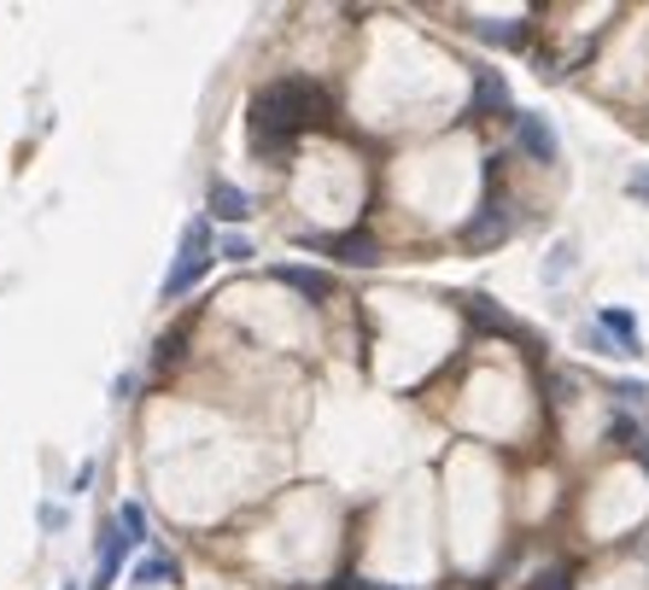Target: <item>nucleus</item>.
<instances>
[{
  "mask_svg": "<svg viewBox=\"0 0 649 590\" xmlns=\"http://www.w3.org/2000/svg\"><path fill=\"white\" fill-rule=\"evenodd\" d=\"M469 316L480 322V328H498V334H503V328H510V316H503V310H498V304H485L480 293L469 298Z\"/></svg>",
  "mask_w": 649,
  "mask_h": 590,
  "instance_id": "15",
  "label": "nucleus"
},
{
  "mask_svg": "<svg viewBox=\"0 0 649 590\" xmlns=\"http://www.w3.org/2000/svg\"><path fill=\"white\" fill-rule=\"evenodd\" d=\"M626 193H632L638 206H649V165H638L632 176H626Z\"/></svg>",
  "mask_w": 649,
  "mask_h": 590,
  "instance_id": "17",
  "label": "nucleus"
},
{
  "mask_svg": "<svg viewBox=\"0 0 649 590\" xmlns=\"http://www.w3.org/2000/svg\"><path fill=\"white\" fill-rule=\"evenodd\" d=\"M510 229H515V222H510V211H503V199H485V206L462 222V246H469V252H492L498 240H510Z\"/></svg>",
  "mask_w": 649,
  "mask_h": 590,
  "instance_id": "4",
  "label": "nucleus"
},
{
  "mask_svg": "<svg viewBox=\"0 0 649 590\" xmlns=\"http://www.w3.org/2000/svg\"><path fill=\"white\" fill-rule=\"evenodd\" d=\"M211 229H206V222H188V229H181V257H176V270L165 275V298H181V293H188V287H199V275H206L211 270Z\"/></svg>",
  "mask_w": 649,
  "mask_h": 590,
  "instance_id": "2",
  "label": "nucleus"
},
{
  "mask_svg": "<svg viewBox=\"0 0 649 590\" xmlns=\"http://www.w3.org/2000/svg\"><path fill=\"white\" fill-rule=\"evenodd\" d=\"M88 480H94V462H83V467L71 474V492H88Z\"/></svg>",
  "mask_w": 649,
  "mask_h": 590,
  "instance_id": "20",
  "label": "nucleus"
},
{
  "mask_svg": "<svg viewBox=\"0 0 649 590\" xmlns=\"http://www.w3.org/2000/svg\"><path fill=\"white\" fill-rule=\"evenodd\" d=\"M117 533H124L129 544H140V538H147V508H140V503H124V508H117Z\"/></svg>",
  "mask_w": 649,
  "mask_h": 590,
  "instance_id": "14",
  "label": "nucleus"
},
{
  "mask_svg": "<svg viewBox=\"0 0 649 590\" xmlns=\"http://www.w3.org/2000/svg\"><path fill=\"white\" fill-rule=\"evenodd\" d=\"M217 257H229V263H252V240H247V234H217Z\"/></svg>",
  "mask_w": 649,
  "mask_h": 590,
  "instance_id": "16",
  "label": "nucleus"
},
{
  "mask_svg": "<svg viewBox=\"0 0 649 590\" xmlns=\"http://www.w3.org/2000/svg\"><path fill=\"white\" fill-rule=\"evenodd\" d=\"M608 444H620V451H632V456L649 451V444H643V426H638L632 415H615V421H608Z\"/></svg>",
  "mask_w": 649,
  "mask_h": 590,
  "instance_id": "12",
  "label": "nucleus"
},
{
  "mask_svg": "<svg viewBox=\"0 0 649 590\" xmlns=\"http://www.w3.org/2000/svg\"><path fill=\"white\" fill-rule=\"evenodd\" d=\"M275 281H281V287H293V293H304V298H328L334 293V281L328 275H322V270H304V263H275V270H270Z\"/></svg>",
  "mask_w": 649,
  "mask_h": 590,
  "instance_id": "6",
  "label": "nucleus"
},
{
  "mask_svg": "<svg viewBox=\"0 0 649 590\" xmlns=\"http://www.w3.org/2000/svg\"><path fill=\"white\" fill-rule=\"evenodd\" d=\"M574 240H562V246H551V257H544V281H551V287H556V281L562 275H574Z\"/></svg>",
  "mask_w": 649,
  "mask_h": 590,
  "instance_id": "13",
  "label": "nucleus"
},
{
  "mask_svg": "<svg viewBox=\"0 0 649 590\" xmlns=\"http://www.w3.org/2000/svg\"><path fill=\"white\" fill-rule=\"evenodd\" d=\"M474 112H480V117H503V112H515V106H510V83H503V76H498L492 65H480V71H474Z\"/></svg>",
  "mask_w": 649,
  "mask_h": 590,
  "instance_id": "5",
  "label": "nucleus"
},
{
  "mask_svg": "<svg viewBox=\"0 0 649 590\" xmlns=\"http://www.w3.org/2000/svg\"><path fill=\"white\" fill-rule=\"evenodd\" d=\"M515 147L533 158V165H556L562 158V140H556V129H551L544 112H515Z\"/></svg>",
  "mask_w": 649,
  "mask_h": 590,
  "instance_id": "3",
  "label": "nucleus"
},
{
  "mask_svg": "<svg viewBox=\"0 0 649 590\" xmlns=\"http://www.w3.org/2000/svg\"><path fill=\"white\" fill-rule=\"evenodd\" d=\"M328 117V94L304 76H287V83H270L252 99V152L270 158V165H287L293 158V135L311 129Z\"/></svg>",
  "mask_w": 649,
  "mask_h": 590,
  "instance_id": "1",
  "label": "nucleus"
},
{
  "mask_svg": "<svg viewBox=\"0 0 649 590\" xmlns=\"http://www.w3.org/2000/svg\"><path fill=\"white\" fill-rule=\"evenodd\" d=\"M42 526H48V533H59V526H65V508H59V503H42Z\"/></svg>",
  "mask_w": 649,
  "mask_h": 590,
  "instance_id": "18",
  "label": "nucleus"
},
{
  "mask_svg": "<svg viewBox=\"0 0 649 590\" xmlns=\"http://www.w3.org/2000/svg\"><path fill=\"white\" fill-rule=\"evenodd\" d=\"M538 590H574V584H567V573H544Z\"/></svg>",
  "mask_w": 649,
  "mask_h": 590,
  "instance_id": "21",
  "label": "nucleus"
},
{
  "mask_svg": "<svg viewBox=\"0 0 649 590\" xmlns=\"http://www.w3.org/2000/svg\"><path fill=\"white\" fill-rule=\"evenodd\" d=\"M211 217L217 222H247L252 217V193L234 181H211Z\"/></svg>",
  "mask_w": 649,
  "mask_h": 590,
  "instance_id": "8",
  "label": "nucleus"
},
{
  "mask_svg": "<svg viewBox=\"0 0 649 590\" xmlns=\"http://www.w3.org/2000/svg\"><path fill=\"white\" fill-rule=\"evenodd\" d=\"M322 246H328L339 263H357V270H369V263L380 257L369 234H334V240H322Z\"/></svg>",
  "mask_w": 649,
  "mask_h": 590,
  "instance_id": "10",
  "label": "nucleus"
},
{
  "mask_svg": "<svg viewBox=\"0 0 649 590\" xmlns=\"http://www.w3.org/2000/svg\"><path fill=\"white\" fill-rule=\"evenodd\" d=\"M129 579L153 590V584H176V579H181V567H176V556H158V549H153V556H140V561H135V573H129Z\"/></svg>",
  "mask_w": 649,
  "mask_h": 590,
  "instance_id": "11",
  "label": "nucleus"
},
{
  "mask_svg": "<svg viewBox=\"0 0 649 590\" xmlns=\"http://www.w3.org/2000/svg\"><path fill=\"white\" fill-rule=\"evenodd\" d=\"M585 345H592V351H615V339H608L603 328H585Z\"/></svg>",
  "mask_w": 649,
  "mask_h": 590,
  "instance_id": "19",
  "label": "nucleus"
},
{
  "mask_svg": "<svg viewBox=\"0 0 649 590\" xmlns=\"http://www.w3.org/2000/svg\"><path fill=\"white\" fill-rule=\"evenodd\" d=\"M597 328L615 339V351H626V357H638L643 351V334H638V316L632 310H603L597 316Z\"/></svg>",
  "mask_w": 649,
  "mask_h": 590,
  "instance_id": "7",
  "label": "nucleus"
},
{
  "mask_svg": "<svg viewBox=\"0 0 649 590\" xmlns=\"http://www.w3.org/2000/svg\"><path fill=\"white\" fill-rule=\"evenodd\" d=\"M124 549H129V538L117 533V520H112V533L100 538V567H94V579H88V590H112V579H117V567H124Z\"/></svg>",
  "mask_w": 649,
  "mask_h": 590,
  "instance_id": "9",
  "label": "nucleus"
}]
</instances>
